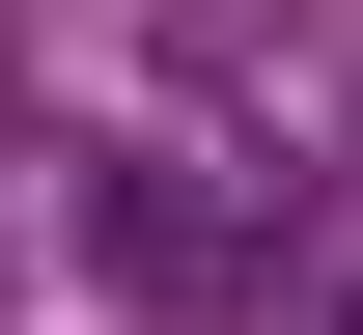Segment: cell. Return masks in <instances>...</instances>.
<instances>
[{
  "mask_svg": "<svg viewBox=\"0 0 363 335\" xmlns=\"http://www.w3.org/2000/svg\"><path fill=\"white\" fill-rule=\"evenodd\" d=\"M84 251L140 307H279V280H308V224H279V195H196V140H112L84 168Z\"/></svg>",
  "mask_w": 363,
  "mask_h": 335,
  "instance_id": "1",
  "label": "cell"
}]
</instances>
